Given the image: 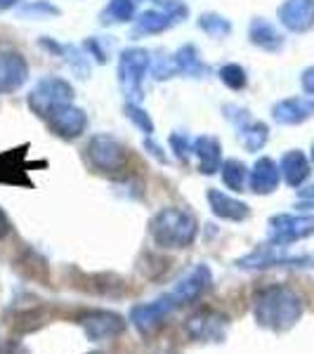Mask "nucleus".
<instances>
[{"instance_id": "obj_15", "label": "nucleus", "mask_w": 314, "mask_h": 354, "mask_svg": "<svg viewBox=\"0 0 314 354\" xmlns=\"http://www.w3.org/2000/svg\"><path fill=\"white\" fill-rule=\"evenodd\" d=\"M8 324L15 335L33 333V330H38L50 324V310H48V305H43V302L36 300L26 307H17V310L8 317Z\"/></svg>"}, {"instance_id": "obj_37", "label": "nucleus", "mask_w": 314, "mask_h": 354, "mask_svg": "<svg viewBox=\"0 0 314 354\" xmlns=\"http://www.w3.org/2000/svg\"><path fill=\"white\" fill-rule=\"evenodd\" d=\"M300 196L307 198V201H314V185H310L307 189H300Z\"/></svg>"}, {"instance_id": "obj_2", "label": "nucleus", "mask_w": 314, "mask_h": 354, "mask_svg": "<svg viewBox=\"0 0 314 354\" xmlns=\"http://www.w3.org/2000/svg\"><path fill=\"white\" fill-rule=\"evenodd\" d=\"M250 310H253V319L260 328L272 330V333H286L302 319L305 305L290 286L270 283V286L255 290Z\"/></svg>"}, {"instance_id": "obj_12", "label": "nucleus", "mask_w": 314, "mask_h": 354, "mask_svg": "<svg viewBox=\"0 0 314 354\" xmlns=\"http://www.w3.org/2000/svg\"><path fill=\"white\" fill-rule=\"evenodd\" d=\"M48 125L57 137H62V140H76V137H81L85 133V128H88V116H85V111L78 109V106L64 104L50 113Z\"/></svg>"}, {"instance_id": "obj_20", "label": "nucleus", "mask_w": 314, "mask_h": 354, "mask_svg": "<svg viewBox=\"0 0 314 354\" xmlns=\"http://www.w3.org/2000/svg\"><path fill=\"white\" fill-rule=\"evenodd\" d=\"M279 170H281V177L286 180L288 187H302L307 182V177H310L312 168H310V161H307V156L298 149L293 151H286L281 158V165H279Z\"/></svg>"}, {"instance_id": "obj_29", "label": "nucleus", "mask_w": 314, "mask_h": 354, "mask_svg": "<svg viewBox=\"0 0 314 354\" xmlns=\"http://www.w3.org/2000/svg\"><path fill=\"white\" fill-rule=\"evenodd\" d=\"M220 81L232 90H241L246 85V71L239 64H227L220 68Z\"/></svg>"}, {"instance_id": "obj_28", "label": "nucleus", "mask_w": 314, "mask_h": 354, "mask_svg": "<svg viewBox=\"0 0 314 354\" xmlns=\"http://www.w3.org/2000/svg\"><path fill=\"white\" fill-rule=\"evenodd\" d=\"M198 26H201V31H205L213 38H225L227 33L232 31V24L220 15H203L201 19H198Z\"/></svg>"}, {"instance_id": "obj_40", "label": "nucleus", "mask_w": 314, "mask_h": 354, "mask_svg": "<svg viewBox=\"0 0 314 354\" xmlns=\"http://www.w3.org/2000/svg\"><path fill=\"white\" fill-rule=\"evenodd\" d=\"M312 161H314V147H312Z\"/></svg>"}, {"instance_id": "obj_39", "label": "nucleus", "mask_w": 314, "mask_h": 354, "mask_svg": "<svg viewBox=\"0 0 314 354\" xmlns=\"http://www.w3.org/2000/svg\"><path fill=\"white\" fill-rule=\"evenodd\" d=\"M88 354H104V352H88Z\"/></svg>"}, {"instance_id": "obj_35", "label": "nucleus", "mask_w": 314, "mask_h": 354, "mask_svg": "<svg viewBox=\"0 0 314 354\" xmlns=\"http://www.w3.org/2000/svg\"><path fill=\"white\" fill-rule=\"evenodd\" d=\"M302 88H305L307 95H314V66H310L302 73Z\"/></svg>"}, {"instance_id": "obj_23", "label": "nucleus", "mask_w": 314, "mask_h": 354, "mask_svg": "<svg viewBox=\"0 0 314 354\" xmlns=\"http://www.w3.org/2000/svg\"><path fill=\"white\" fill-rule=\"evenodd\" d=\"M248 36H250V43L258 45L262 50H270V53H277L284 45L281 33H279L277 28H274V24H270L267 19H253Z\"/></svg>"}, {"instance_id": "obj_22", "label": "nucleus", "mask_w": 314, "mask_h": 354, "mask_svg": "<svg viewBox=\"0 0 314 354\" xmlns=\"http://www.w3.org/2000/svg\"><path fill=\"white\" fill-rule=\"evenodd\" d=\"M21 161H24V151L0 153V182H5V185H28V165Z\"/></svg>"}, {"instance_id": "obj_8", "label": "nucleus", "mask_w": 314, "mask_h": 354, "mask_svg": "<svg viewBox=\"0 0 314 354\" xmlns=\"http://www.w3.org/2000/svg\"><path fill=\"white\" fill-rule=\"evenodd\" d=\"M71 100L73 88L66 81H62V78H43L28 95V106H31L33 113H38V116L48 121L50 113L64 104H71Z\"/></svg>"}, {"instance_id": "obj_41", "label": "nucleus", "mask_w": 314, "mask_h": 354, "mask_svg": "<svg viewBox=\"0 0 314 354\" xmlns=\"http://www.w3.org/2000/svg\"><path fill=\"white\" fill-rule=\"evenodd\" d=\"M161 354H175V352H161Z\"/></svg>"}, {"instance_id": "obj_25", "label": "nucleus", "mask_w": 314, "mask_h": 354, "mask_svg": "<svg viewBox=\"0 0 314 354\" xmlns=\"http://www.w3.org/2000/svg\"><path fill=\"white\" fill-rule=\"evenodd\" d=\"M15 270H19V274L24 279H31V281H43L48 283L50 281V267L36 250H26V258H19L15 265Z\"/></svg>"}, {"instance_id": "obj_34", "label": "nucleus", "mask_w": 314, "mask_h": 354, "mask_svg": "<svg viewBox=\"0 0 314 354\" xmlns=\"http://www.w3.org/2000/svg\"><path fill=\"white\" fill-rule=\"evenodd\" d=\"M12 234V222H10L8 213H5L3 208H0V241H5V239Z\"/></svg>"}, {"instance_id": "obj_17", "label": "nucleus", "mask_w": 314, "mask_h": 354, "mask_svg": "<svg viewBox=\"0 0 314 354\" xmlns=\"http://www.w3.org/2000/svg\"><path fill=\"white\" fill-rule=\"evenodd\" d=\"M279 19L293 33H305L314 26V0H286L279 8Z\"/></svg>"}, {"instance_id": "obj_27", "label": "nucleus", "mask_w": 314, "mask_h": 354, "mask_svg": "<svg viewBox=\"0 0 314 354\" xmlns=\"http://www.w3.org/2000/svg\"><path fill=\"white\" fill-rule=\"evenodd\" d=\"M135 15V5L133 0H109L107 3V8L102 10L100 19L102 24H125V21H130Z\"/></svg>"}, {"instance_id": "obj_6", "label": "nucleus", "mask_w": 314, "mask_h": 354, "mask_svg": "<svg viewBox=\"0 0 314 354\" xmlns=\"http://www.w3.org/2000/svg\"><path fill=\"white\" fill-rule=\"evenodd\" d=\"M286 248L288 245H277L267 241L265 245H258L248 255L239 258L237 267L246 272L272 270V267H314L312 255H290Z\"/></svg>"}, {"instance_id": "obj_13", "label": "nucleus", "mask_w": 314, "mask_h": 354, "mask_svg": "<svg viewBox=\"0 0 314 354\" xmlns=\"http://www.w3.org/2000/svg\"><path fill=\"white\" fill-rule=\"evenodd\" d=\"M227 109L234 111V113H227V116H230L232 121L239 125V140H241V145L246 147L248 151H260L262 147L267 145L270 128H267L265 123L250 118V113L246 109H241V106H232L230 104Z\"/></svg>"}, {"instance_id": "obj_1", "label": "nucleus", "mask_w": 314, "mask_h": 354, "mask_svg": "<svg viewBox=\"0 0 314 354\" xmlns=\"http://www.w3.org/2000/svg\"><path fill=\"white\" fill-rule=\"evenodd\" d=\"M213 286V270L208 265H194L190 272H185L178 281L173 283L165 293L149 302H137L130 307L128 322L142 338L158 333L168 319L182 307L192 305V302L201 300Z\"/></svg>"}, {"instance_id": "obj_21", "label": "nucleus", "mask_w": 314, "mask_h": 354, "mask_svg": "<svg viewBox=\"0 0 314 354\" xmlns=\"http://www.w3.org/2000/svg\"><path fill=\"white\" fill-rule=\"evenodd\" d=\"M194 156L198 158V168H201L203 175H213L222 168L220 142L210 135H203L194 140Z\"/></svg>"}, {"instance_id": "obj_4", "label": "nucleus", "mask_w": 314, "mask_h": 354, "mask_svg": "<svg viewBox=\"0 0 314 354\" xmlns=\"http://www.w3.org/2000/svg\"><path fill=\"white\" fill-rule=\"evenodd\" d=\"M73 324L83 330L90 342L116 340L128 330V319L123 314L104 310V307H85L73 314Z\"/></svg>"}, {"instance_id": "obj_24", "label": "nucleus", "mask_w": 314, "mask_h": 354, "mask_svg": "<svg viewBox=\"0 0 314 354\" xmlns=\"http://www.w3.org/2000/svg\"><path fill=\"white\" fill-rule=\"evenodd\" d=\"M173 62H175V71L185 73V76L203 78L205 73H208V66L201 62L198 50L194 48V45H185V48H180L178 53L173 55Z\"/></svg>"}, {"instance_id": "obj_5", "label": "nucleus", "mask_w": 314, "mask_h": 354, "mask_svg": "<svg viewBox=\"0 0 314 354\" xmlns=\"http://www.w3.org/2000/svg\"><path fill=\"white\" fill-rule=\"evenodd\" d=\"M230 317L215 307H201L192 312L185 322V333L192 342L201 345H222L230 333Z\"/></svg>"}, {"instance_id": "obj_30", "label": "nucleus", "mask_w": 314, "mask_h": 354, "mask_svg": "<svg viewBox=\"0 0 314 354\" xmlns=\"http://www.w3.org/2000/svg\"><path fill=\"white\" fill-rule=\"evenodd\" d=\"M125 116H128L130 121H133L145 135H151L154 133V123H151L149 113H147L145 109H140L137 104H125Z\"/></svg>"}, {"instance_id": "obj_11", "label": "nucleus", "mask_w": 314, "mask_h": 354, "mask_svg": "<svg viewBox=\"0 0 314 354\" xmlns=\"http://www.w3.org/2000/svg\"><path fill=\"white\" fill-rule=\"evenodd\" d=\"M190 10L180 3V0H156V8L147 10L145 15L137 19L135 36H151V33H161L165 28L175 26L182 17H187Z\"/></svg>"}, {"instance_id": "obj_26", "label": "nucleus", "mask_w": 314, "mask_h": 354, "mask_svg": "<svg viewBox=\"0 0 314 354\" xmlns=\"http://www.w3.org/2000/svg\"><path fill=\"white\" fill-rule=\"evenodd\" d=\"M222 182L230 192H243L248 182V168L237 158H230V161H222Z\"/></svg>"}, {"instance_id": "obj_16", "label": "nucleus", "mask_w": 314, "mask_h": 354, "mask_svg": "<svg viewBox=\"0 0 314 354\" xmlns=\"http://www.w3.org/2000/svg\"><path fill=\"white\" fill-rule=\"evenodd\" d=\"M205 198H208V208L215 218H220L225 222H243L250 218V205L230 196V194H225L220 189H208Z\"/></svg>"}, {"instance_id": "obj_38", "label": "nucleus", "mask_w": 314, "mask_h": 354, "mask_svg": "<svg viewBox=\"0 0 314 354\" xmlns=\"http://www.w3.org/2000/svg\"><path fill=\"white\" fill-rule=\"evenodd\" d=\"M17 3H19V0H0V12H3V10H10V8H15Z\"/></svg>"}, {"instance_id": "obj_19", "label": "nucleus", "mask_w": 314, "mask_h": 354, "mask_svg": "<svg viewBox=\"0 0 314 354\" xmlns=\"http://www.w3.org/2000/svg\"><path fill=\"white\" fill-rule=\"evenodd\" d=\"M279 180H281V170H279V165L272 161V158H260L258 163L253 165V170H250V192L255 194H272L274 189L279 187Z\"/></svg>"}, {"instance_id": "obj_33", "label": "nucleus", "mask_w": 314, "mask_h": 354, "mask_svg": "<svg viewBox=\"0 0 314 354\" xmlns=\"http://www.w3.org/2000/svg\"><path fill=\"white\" fill-rule=\"evenodd\" d=\"M59 10L53 8V5H48L45 0H38V3H31L28 8H24V15H36V17H41V15H57Z\"/></svg>"}, {"instance_id": "obj_9", "label": "nucleus", "mask_w": 314, "mask_h": 354, "mask_svg": "<svg viewBox=\"0 0 314 354\" xmlns=\"http://www.w3.org/2000/svg\"><path fill=\"white\" fill-rule=\"evenodd\" d=\"M314 234V215H274L267 222V241L277 245H290Z\"/></svg>"}, {"instance_id": "obj_31", "label": "nucleus", "mask_w": 314, "mask_h": 354, "mask_svg": "<svg viewBox=\"0 0 314 354\" xmlns=\"http://www.w3.org/2000/svg\"><path fill=\"white\" fill-rule=\"evenodd\" d=\"M170 149L182 163H190L194 153V142L187 135H170Z\"/></svg>"}, {"instance_id": "obj_3", "label": "nucleus", "mask_w": 314, "mask_h": 354, "mask_svg": "<svg viewBox=\"0 0 314 354\" xmlns=\"http://www.w3.org/2000/svg\"><path fill=\"white\" fill-rule=\"evenodd\" d=\"M149 236L163 250L190 248L198 236V220L187 208H161L149 220Z\"/></svg>"}, {"instance_id": "obj_10", "label": "nucleus", "mask_w": 314, "mask_h": 354, "mask_svg": "<svg viewBox=\"0 0 314 354\" xmlns=\"http://www.w3.org/2000/svg\"><path fill=\"white\" fill-rule=\"evenodd\" d=\"M151 57L142 48H130L121 53L118 62V83L128 93V97H142V83H145L147 73H149Z\"/></svg>"}, {"instance_id": "obj_36", "label": "nucleus", "mask_w": 314, "mask_h": 354, "mask_svg": "<svg viewBox=\"0 0 314 354\" xmlns=\"http://www.w3.org/2000/svg\"><path fill=\"white\" fill-rule=\"evenodd\" d=\"M145 147H147V149L151 151V156H156V158H158V161H161V163H165V161H168V156H163V153H161V147H156V145H154V142H149V140H147V142H145Z\"/></svg>"}, {"instance_id": "obj_18", "label": "nucleus", "mask_w": 314, "mask_h": 354, "mask_svg": "<svg viewBox=\"0 0 314 354\" xmlns=\"http://www.w3.org/2000/svg\"><path fill=\"white\" fill-rule=\"evenodd\" d=\"M314 113V97H288L274 104L272 116L281 125H298Z\"/></svg>"}, {"instance_id": "obj_7", "label": "nucleus", "mask_w": 314, "mask_h": 354, "mask_svg": "<svg viewBox=\"0 0 314 354\" xmlns=\"http://www.w3.org/2000/svg\"><path fill=\"white\" fill-rule=\"evenodd\" d=\"M85 158L97 173L116 175L128 168V149L111 135H95L85 147Z\"/></svg>"}, {"instance_id": "obj_14", "label": "nucleus", "mask_w": 314, "mask_h": 354, "mask_svg": "<svg viewBox=\"0 0 314 354\" xmlns=\"http://www.w3.org/2000/svg\"><path fill=\"white\" fill-rule=\"evenodd\" d=\"M28 78V64L12 48H0V93H15Z\"/></svg>"}, {"instance_id": "obj_32", "label": "nucleus", "mask_w": 314, "mask_h": 354, "mask_svg": "<svg viewBox=\"0 0 314 354\" xmlns=\"http://www.w3.org/2000/svg\"><path fill=\"white\" fill-rule=\"evenodd\" d=\"M0 354H28V350L19 338H8L0 342Z\"/></svg>"}]
</instances>
